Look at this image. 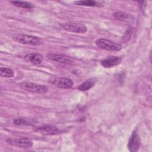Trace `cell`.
<instances>
[{"label": "cell", "instance_id": "cell-1", "mask_svg": "<svg viewBox=\"0 0 152 152\" xmlns=\"http://www.w3.org/2000/svg\"><path fill=\"white\" fill-rule=\"evenodd\" d=\"M12 39L18 43L33 46H39L43 42L42 39L39 37L26 34H15L12 36Z\"/></svg>", "mask_w": 152, "mask_h": 152}, {"label": "cell", "instance_id": "cell-2", "mask_svg": "<svg viewBox=\"0 0 152 152\" xmlns=\"http://www.w3.org/2000/svg\"><path fill=\"white\" fill-rule=\"evenodd\" d=\"M20 86L23 89L26 91L36 93L44 94L48 91V88L46 86L28 81L21 83Z\"/></svg>", "mask_w": 152, "mask_h": 152}, {"label": "cell", "instance_id": "cell-3", "mask_svg": "<svg viewBox=\"0 0 152 152\" xmlns=\"http://www.w3.org/2000/svg\"><path fill=\"white\" fill-rule=\"evenodd\" d=\"M60 26L65 30L73 32L75 33H84L87 31V27L81 23H73V22H66L61 23L59 24Z\"/></svg>", "mask_w": 152, "mask_h": 152}, {"label": "cell", "instance_id": "cell-4", "mask_svg": "<svg viewBox=\"0 0 152 152\" xmlns=\"http://www.w3.org/2000/svg\"><path fill=\"white\" fill-rule=\"evenodd\" d=\"M95 43L98 47L107 50L119 51L122 48V46L120 44H118L115 42L105 39H99L96 41Z\"/></svg>", "mask_w": 152, "mask_h": 152}, {"label": "cell", "instance_id": "cell-5", "mask_svg": "<svg viewBox=\"0 0 152 152\" xmlns=\"http://www.w3.org/2000/svg\"><path fill=\"white\" fill-rule=\"evenodd\" d=\"M8 144L22 148H28L32 147L33 142L28 138L23 137L20 138H10L7 140Z\"/></svg>", "mask_w": 152, "mask_h": 152}, {"label": "cell", "instance_id": "cell-6", "mask_svg": "<svg viewBox=\"0 0 152 152\" xmlns=\"http://www.w3.org/2000/svg\"><path fill=\"white\" fill-rule=\"evenodd\" d=\"M48 59L65 64H70L72 62V59L69 56L61 53H49L46 55Z\"/></svg>", "mask_w": 152, "mask_h": 152}, {"label": "cell", "instance_id": "cell-7", "mask_svg": "<svg viewBox=\"0 0 152 152\" xmlns=\"http://www.w3.org/2000/svg\"><path fill=\"white\" fill-rule=\"evenodd\" d=\"M140 145V140L139 135L136 131H134L128 141V148L130 151L135 152L139 150Z\"/></svg>", "mask_w": 152, "mask_h": 152}, {"label": "cell", "instance_id": "cell-8", "mask_svg": "<svg viewBox=\"0 0 152 152\" xmlns=\"http://www.w3.org/2000/svg\"><path fill=\"white\" fill-rule=\"evenodd\" d=\"M36 131L46 135H55L59 132V130L57 127L51 125H45L39 126L36 128Z\"/></svg>", "mask_w": 152, "mask_h": 152}, {"label": "cell", "instance_id": "cell-9", "mask_svg": "<svg viewBox=\"0 0 152 152\" xmlns=\"http://www.w3.org/2000/svg\"><path fill=\"white\" fill-rule=\"evenodd\" d=\"M122 61V58L119 56H109L101 61V65L104 68H111L119 64Z\"/></svg>", "mask_w": 152, "mask_h": 152}, {"label": "cell", "instance_id": "cell-10", "mask_svg": "<svg viewBox=\"0 0 152 152\" xmlns=\"http://www.w3.org/2000/svg\"><path fill=\"white\" fill-rule=\"evenodd\" d=\"M54 84L61 88H70L73 86V81L68 78H59L54 81Z\"/></svg>", "mask_w": 152, "mask_h": 152}, {"label": "cell", "instance_id": "cell-11", "mask_svg": "<svg viewBox=\"0 0 152 152\" xmlns=\"http://www.w3.org/2000/svg\"><path fill=\"white\" fill-rule=\"evenodd\" d=\"M24 60L33 65H39L43 61V56L37 53H32L26 55L24 58Z\"/></svg>", "mask_w": 152, "mask_h": 152}, {"label": "cell", "instance_id": "cell-12", "mask_svg": "<svg viewBox=\"0 0 152 152\" xmlns=\"http://www.w3.org/2000/svg\"><path fill=\"white\" fill-rule=\"evenodd\" d=\"M113 17L117 20L122 21H129L131 16L122 11H118L113 14Z\"/></svg>", "mask_w": 152, "mask_h": 152}, {"label": "cell", "instance_id": "cell-13", "mask_svg": "<svg viewBox=\"0 0 152 152\" xmlns=\"http://www.w3.org/2000/svg\"><path fill=\"white\" fill-rule=\"evenodd\" d=\"M94 84H95V81L93 80V79H90L86 81L85 82L80 84L78 86V88L80 91H86L91 88L94 86Z\"/></svg>", "mask_w": 152, "mask_h": 152}, {"label": "cell", "instance_id": "cell-14", "mask_svg": "<svg viewBox=\"0 0 152 152\" xmlns=\"http://www.w3.org/2000/svg\"><path fill=\"white\" fill-rule=\"evenodd\" d=\"M11 3H12L13 5H14L16 7H20L22 8H26V9H31L34 7V6L28 2H24V1H11Z\"/></svg>", "mask_w": 152, "mask_h": 152}, {"label": "cell", "instance_id": "cell-15", "mask_svg": "<svg viewBox=\"0 0 152 152\" xmlns=\"http://www.w3.org/2000/svg\"><path fill=\"white\" fill-rule=\"evenodd\" d=\"M74 3L78 5L82 6H88V7H99L100 4L97 1L92 0H86V1H75Z\"/></svg>", "mask_w": 152, "mask_h": 152}, {"label": "cell", "instance_id": "cell-16", "mask_svg": "<svg viewBox=\"0 0 152 152\" xmlns=\"http://www.w3.org/2000/svg\"><path fill=\"white\" fill-rule=\"evenodd\" d=\"M14 75V71L9 68H0V75L2 77L11 78Z\"/></svg>", "mask_w": 152, "mask_h": 152}, {"label": "cell", "instance_id": "cell-17", "mask_svg": "<svg viewBox=\"0 0 152 152\" xmlns=\"http://www.w3.org/2000/svg\"><path fill=\"white\" fill-rule=\"evenodd\" d=\"M13 123L17 125H32L33 122L31 119H28L26 118H15L13 120Z\"/></svg>", "mask_w": 152, "mask_h": 152}, {"label": "cell", "instance_id": "cell-18", "mask_svg": "<svg viewBox=\"0 0 152 152\" xmlns=\"http://www.w3.org/2000/svg\"><path fill=\"white\" fill-rule=\"evenodd\" d=\"M132 31H133V30H132V27L128 28V29L125 31L123 37H122V42H127L130 39V37L132 33Z\"/></svg>", "mask_w": 152, "mask_h": 152}]
</instances>
